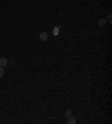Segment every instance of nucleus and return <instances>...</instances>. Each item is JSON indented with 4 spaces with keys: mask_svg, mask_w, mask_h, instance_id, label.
<instances>
[{
    "mask_svg": "<svg viewBox=\"0 0 112 124\" xmlns=\"http://www.w3.org/2000/svg\"><path fill=\"white\" fill-rule=\"evenodd\" d=\"M108 21L111 22V16H109V17H108Z\"/></svg>",
    "mask_w": 112,
    "mask_h": 124,
    "instance_id": "obj_7",
    "label": "nucleus"
},
{
    "mask_svg": "<svg viewBox=\"0 0 112 124\" xmlns=\"http://www.w3.org/2000/svg\"><path fill=\"white\" fill-rule=\"evenodd\" d=\"M105 24H107V19L105 18H100L98 20V25L99 26H104Z\"/></svg>",
    "mask_w": 112,
    "mask_h": 124,
    "instance_id": "obj_3",
    "label": "nucleus"
},
{
    "mask_svg": "<svg viewBox=\"0 0 112 124\" xmlns=\"http://www.w3.org/2000/svg\"><path fill=\"white\" fill-rule=\"evenodd\" d=\"M7 64H8V59H7L6 57H0V66L4 67V66H6Z\"/></svg>",
    "mask_w": 112,
    "mask_h": 124,
    "instance_id": "obj_1",
    "label": "nucleus"
},
{
    "mask_svg": "<svg viewBox=\"0 0 112 124\" xmlns=\"http://www.w3.org/2000/svg\"><path fill=\"white\" fill-rule=\"evenodd\" d=\"M65 116H66L67 119L71 117V116H72V111H71V110H67V111L65 112Z\"/></svg>",
    "mask_w": 112,
    "mask_h": 124,
    "instance_id": "obj_4",
    "label": "nucleus"
},
{
    "mask_svg": "<svg viewBox=\"0 0 112 124\" xmlns=\"http://www.w3.org/2000/svg\"><path fill=\"white\" fill-rule=\"evenodd\" d=\"M75 122H76V121H75V120H74V119H73V117H72V116H71V117H69V119H67V123H71V124H74V123H75Z\"/></svg>",
    "mask_w": 112,
    "mask_h": 124,
    "instance_id": "obj_5",
    "label": "nucleus"
},
{
    "mask_svg": "<svg viewBox=\"0 0 112 124\" xmlns=\"http://www.w3.org/2000/svg\"><path fill=\"white\" fill-rule=\"evenodd\" d=\"M39 39H40L42 41L47 40V39H48V34H47V33H42V34L39 35Z\"/></svg>",
    "mask_w": 112,
    "mask_h": 124,
    "instance_id": "obj_2",
    "label": "nucleus"
},
{
    "mask_svg": "<svg viewBox=\"0 0 112 124\" xmlns=\"http://www.w3.org/2000/svg\"><path fill=\"white\" fill-rule=\"evenodd\" d=\"M4 69L0 66V78H1V77H4Z\"/></svg>",
    "mask_w": 112,
    "mask_h": 124,
    "instance_id": "obj_6",
    "label": "nucleus"
}]
</instances>
